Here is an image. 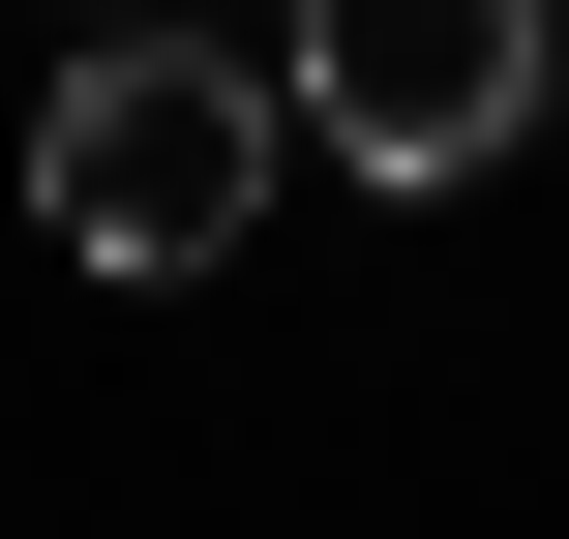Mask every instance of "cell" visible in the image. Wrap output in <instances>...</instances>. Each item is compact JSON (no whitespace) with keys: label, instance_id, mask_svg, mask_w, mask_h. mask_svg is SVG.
Instances as JSON below:
<instances>
[{"label":"cell","instance_id":"cell-1","mask_svg":"<svg viewBox=\"0 0 569 539\" xmlns=\"http://www.w3.org/2000/svg\"><path fill=\"white\" fill-rule=\"evenodd\" d=\"M30 210H60V270H210V240L270 210V90H240L210 30H90L60 120H30Z\"/></svg>","mask_w":569,"mask_h":539},{"label":"cell","instance_id":"cell-2","mask_svg":"<svg viewBox=\"0 0 569 539\" xmlns=\"http://www.w3.org/2000/svg\"><path fill=\"white\" fill-rule=\"evenodd\" d=\"M540 60L569 0H300V150H360V180H480V150H540Z\"/></svg>","mask_w":569,"mask_h":539}]
</instances>
